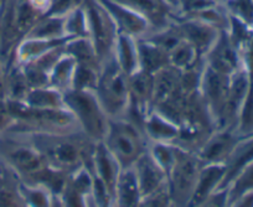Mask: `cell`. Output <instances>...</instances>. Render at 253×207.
Returning <instances> with one entry per match:
<instances>
[{
    "instance_id": "1",
    "label": "cell",
    "mask_w": 253,
    "mask_h": 207,
    "mask_svg": "<svg viewBox=\"0 0 253 207\" xmlns=\"http://www.w3.org/2000/svg\"><path fill=\"white\" fill-rule=\"evenodd\" d=\"M24 134L39 150L46 165L67 175L89 164L97 143L81 129Z\"/></svg>"
},
{
    "instance_id": "2",
    "label": "cell",
    "mask_w": 253,
    "mask_h": 207,
    "mask_svg": "<svg viewBox=\"0 0 253 207\" xmlns=\"http://www.w3.org/2000/svg\"><path fill=\"white\" fill-rule=\"evenodd\" d=\"M102 142L122 167L133 166L149 147L142 123L130 116L109 118L106 136Z\"/></svg>"
},
{
    "instance_id": "3",
    "label": "cell",
    "mask_w": 253,
    "mask_h": 207,
    "mask_svg": "<svg viewBox=\"0 0 253 207\" xmlns=\"http://www.w3.org/2000/svg\"><path fill=\"white\" fill-rule=\"evenodd\" d=\"M93 92L108 118L129 116L132 107L129 80L114 57L101 66Z\"/></svg>"
},
{
    "instance_id": "4",
    "label": "cell",
    "mask_w": 253,
    "mask_h": 207,
    "mask_svg": "<svg viewBox=\"0 0 253 207\" xmlns=\"http://www.w3.org/2000/svg\"><path fill=\"white\" fill-rule=\"evenodd\" d=\"M0 163L21 181H28L46 165L39 150L20 131H0Z\"/></svg>"
},
{
    "instance_id": "5",
    "label": "cell",
    "mask_w": 253,
    "mask_h": 207,
    "mask_svg": "<svg viewBox=\"0 0 253 207\" xmlns=\"http://www.w3.org/2000/svg\"><path fill=\"white\" fill-rule=\"evenodd\" d=\"M65 106L77 121L80 129L94 142L104 139L109 118L91 89H69L63 92Z\"/></svg>"
},
{
    "instance_id": "6",
    "label": "cell",
    "mask_w": 253,
    "mask_h": 207,
    "mask_svg": "<svg viewBox=\"0 0 253 207\" xmlns=\"http://www.w3.org/2000/svg\"><path fill=\"white\" fill-rule=\"evenodd\" d=\"M84 11L88 24V39L93 45L101 66L113 57L118 29L99 0H84Z\"/></svg>"
},
{
    "instance_id": "7",
    "label": "cell",
    "mask_w": 253,
    "mask_h": 207,
    "mask_svg": "<svg viewBox=\"0 0 253 207\" xmlns=\"http://www.w3.org/2000/svg\"><path fill=\"white\" fill-rule=\"evenodd\" d=\"M203 163L195 152L179 147L176 159L168 172V186L172 206H189Z\"/></svg>"
},
{
    "instance_id": "8",
    "label": "cell",
    "mask_w": 253,
    "mask_h": 207,
    "mask_svg": "<svg viewBox=\"0 0 253 207\" xmlns=\"http://www.w3.org/2000/svg\"><path fill=\"white\" fill-rule=\"evenodd\" d=\"M230 86V76L216 71L205 63L201 72L199 94L208 108L213 124H217L221 111L223 108Z\"/></svg>"
},
{
    "instance_id": "9",
    "label": "cell",
    "mask_w": 253,
    "mask_h": 207,
    "mask_svg": "<svg viewBox=\"0 0 253 207\" xmlns=\"http://www.w3.org/2000/svg\"><path fill=\"white\" fill-rule=\"evenodd\" d=\"M241 136L242 135H240L235 126L216 128L209 134L205 142L195 153L203 165L225 164L226 159L241 139Z\"/></svg>"
},
{
    "instance_id": "10",
    "label": "cell",
    "mask_w": 253,
    "mask_h": 207,
    "mask_svg": "<svg viewBox=\"0 0 253 207\" xmlns=\"http://www.w3.org/2000/svg\"><path fill=\"white\" fill-rule=\"evenodd\" d=\"M172 24L179 31L181 39L191 43L201 57L208 53L211 46L217 40L221 31L199 19L190 16H177L172 20Z\"/></svg>"
},
{
    "instance_id": "11",
    "label": "cell",
    "mask_w": 253,
    "mask_h": 207,
    "mask_svg": "<svg viewBox=\"0 0 253 207\" xmlns=\"http://www.w3.org/2000/svg\"><path fill=\"white\" fill-rule=\"evenodd\" d=\"M204 60L211 68L228 76L243 66L242 55L230 40L226 30L220 31L217 40L204 56Z\"/></svg>"
},
{
    "instance_id": "12",
    "label": "cell",
    "mask_w": 253,
    "mask_h": 207,
    "mask_svg": "<svg viewBox=\"0 0 253 207\" xmlns=\"http://www.w3.org/2000/svg\"><path fill=\"white\" fill-rule=\"evenodd\" d=\"M89 171L94 177L101 182L111 196L114 206V192H116V184L118 175L121 172L122 166L119 165L118 160L114 158L104 145L103 142H97L94 145L93 154H92L91 162L87 165Z\"/></svg>"
},
{
    "instance_id": "13",
    "label": "cell",
    "mask_w": 253,
    "mask_h": 207,
    "mask_svg": "<svg viewBox=\"0 0 253 207\" xmlns=\"http://www.w3.org/2000/svg\"><path fill=\"white\" fill-rule=\"evenodd\" d=\"M99 1L111 14L118 29V33L133 36L135 39H142L154 30L152 24L147 19L133 11L132 9L122 5L114 0H99Z\"/></svg>"
},
{
    "instance_id": "14",
    "label": "cell",
    "mask_w": 253,
    "mask_h": 207,
    "mask_svg": "<svg viewBox=\"0 0 253 207\" xmlns=\"http://www.w3.org/2000/svg\"><path fill=\"white\" fill-rule=\"evenodd\" d=\"M132 9L152 24L153 29H163L170 25L177 16V11L162 0H114Z\"/></svg>"
},
{
    "instance_id": "15",
    "label": "cell",
    "mask_w": 253,
    "mask_h": 207,
    "mask_svg": "<svg viewBox=\"0 0 253 207\" xmlns=\"http://www.w3.org/2000/svg\"><path fill=\"white\" fill-rule=\"evenodd\" d=\"M133 169L137 175L142 200L168 184L167 172L148 150L134 163Z\"/></svg>"
},
{
    "instance_id": "16",
    "label": "cell",
    "mask_w": 253,
    "mask_h": 207,
    "mask_svg": "<svg viewBox=\"0 0 253 207\" xmlns=\"http://www.w3.org/2000/svg\"><path fill=\"white\" fill-rule=\"evenodd\" d=\"M253 160V133L241 136L237 144L225 162L226 171L220 186L216 190L228 189L231 182L242 171L246 165Z\"/></svg>"
},
{
    "instance_id": "17",
    "label": "cell",
    "mask_w": 253,
    "mask_h": 207,
    "mask_svg": "<svg viewBox=\"0 0 253 207\" xmlns=\"http://www.w3.org/2000/svg\"><path fill=\"white\" fill-rule=\"evenodd\" d=\"M142 126L149 142L171 143L176 145L180 125L153 109L142 122Z\"/></svg>"
},
{
    "instance_id": "18",
    "label": "cell",
    "mask_w": 253,
    "mask_h": 207,
    "mask_svg": "<svg viewBox=\"0 0 253 207\" xmlns=\"http://www.w3.org/2000/svg\"><path fill=\"white\" fill-rule=\"evenodd\" d=\"M225 171V164L203 165L189 206H203L206 199L220 186Z\"/></svg>"
},
{
    "instance_id": "19",
    "label": "cell",
    "mask_w": 253,
    "mask_h": 207,
    "mask_svg": "<svg viewBox=\"0 0 253 207\" xmlns=\"http://www.w3.org/2000/svg\"><path fill=\"white\" fill-rule=\"evenodd\" d=\"M142 194L133 166L122 167L116 184L114 206L134 207L140 206Z\"/></svg>"
},
{
    "instance_id": "20",
    "label": "cell",
    "mask_w": 253,
    "mask_h": 207,
    "mask_svg": "<svg viewBox=\"0 0 253 207\" xmlns=\"http://www.w3.org/2000/svg\"><path fill=\"white\" fill-rule=\"evenodd\" d=\"M139 70L154 75L169 65V52L147 38L138 39Z\"/></svg>"
},
{
    "instance_id": "21",
    "label": "cell",
    "mask_w": 253,
    "mask_h": 207,
    "mask_svg": "<svg viewBox=\"0 0 253 207\" xmlns=\"http://www.w3.org/2000/svg\"><path fill=\"white\" fill-rule=\"evenodd\" d=\"M138 39L126 34H118L113 57L122 68V71L129 77L139 71V55H138Z\"/></svg>"
},
{
    "instance_id": "22",
    "label": "cell",
    "mask_w": 253,
    "mask_h": 207,
    "mask_svg": "<svg viewBox=\"0 0 253 207\" xmlns=\"http://www.w3.org/2000/svg\"><path fill=\"white\" fill-rule=\"evenodd\" d=\"M180 74L177 68L168 65L155 72L154 76V107L167 101L180 89Z\"/></svg>"
},
{
    "instance_id": "23",
    "label": "cell",
    "mask_w": 253,
    "mask_h": 207,
    "mask_svg": "<svg viewBox=\"0 0 253 207\" xmlns=\"http://www.w3.org/2000/svg\"><path fill=\"white\" fill-rule=\"evenodd\" d=\"M76 63V60L65 51L57 60V62L51 68L50 86L58 89L62 93L71 89Z\"/></svg>"
},
{
    "instance_id": "24",
    "label": "cell",
    "mask_w": 253,
    "mask_h": 207,
    "mask_svg": "<svg viewBox=\"0 0 253 207\" xmlns=\"http://www.w3.org/2000/svg\"><path fill=\"white\" fill-rule=\"evenodd\" d=\"M19 191H20L25 206H60V202L53 196L52 192L41 184H29V182H24L20 180Z\"/></svg>"
},
{
    "instance_id": "25",
    "label": "cell",
    "mask_w": 253,
    "mask_h": 207,
    "mask_svg": "<svg viewBox=\"0 0 253 207\" xmlns=\"http://www.w3.org/2000/svg\"><path fill=\"white\" fill-rule=\"evenodd\" d=\"M23 102L28 104V106L36 107V108H66L65 101H63L62 92H60L58 89L53 88L51 86L31 88Z\"/></svg>"
},
{
    "instance_id": "26",
    "label": "cell",
    "mask_w": 253,
    "mask_h": 207,
    "mask_svg": "<svg viewBox=\"0 0 253 207\" xmlns=\"http://www.w3.org/2000/svg\"><path fill=\"white\" fill-rule=\"evenodd\" d=\"M203 60L204 57L199 55L196 48L184 39H181L176 45H174L169 50V65L180 71L189 70L200 63Z\"/></svg>"
},
{
    "instance_id": "27",
    "label": "cell",
    "mask_w": 253,
    "mask_h": 207,
    "mask_svg": "<svg viewBox=\"0 0 253 207\" xmlns=\"http://www.w3.org/2000/svg\"><path fill=\"white\" fill-rule=\"evenodd\" d=\"M65 51L76 60L77 63H84L94 67H101L93 45L88 38H75L67 41Z\"/></svg>"
},
{
    "instance_id": "28",
    "label": "cell",
    "mask_w": 253,
    "mask_h": 207,
    "mask_svg": "<svg viewBox=\"0 0 253 207\" xmlns=\"http://www.w3.org/2000/svg\"><path fill=\"white\" fill-rule=\"evenodd\" d=\"M65 34V21L58 16L42 15L30 33L25 38L34 39H58L66 38ZM70 38V36H69Z\"/></svg>"
},
{
    "instance_id": "29",
    "label": "cell",
    "mask_w": 253,
    "mask_h": 207,
    "mask_svg": "<svg viewBox=\"0 0 253 207\" xmlns=\"http://www.w3.org/2000/svg\"><path fill=\"white\" fill-rule=\"evenodd\" d=\"M253 191V160L246 165L227 189V206H232L242 195Z\"/></svg>"
},
{
    "instance_id": "30",
    "label": "cell",
    "mask_w": 253,
    "mask_h": 207,
    "mask_svg": "<svg viewBox=\"0 0 253 207\" xmlns=\"http://www.w3.org/2000/svg\"><path fill=\"white\" fill-rule=\"evenodd\" d=\"M226 31H227L230 40L242 55V51L247 47V45L253 39V28L243 23L241 19L230 14V25Z\"/></svg>"
},
{
    "instance_id": "31",
    "label": "cell",
    "mask_w": 253,
    "mask_h": 207,
    "mask_svg": "<svg viewBox=\"0 0 253 207\" xmlns=\"http://www.w3.org/2000/svg\"><path fill=\"white\" fill-rule=\"evenodd\" d=\"M177 150H179V147L171 144V143L149 142V147H148V152L157 160L158 164L165 170L167 175L176 159Z\"/></svg>"
},
{
    "instance_id": "32",
    "label": "cell",
    "mask_w": 253,
    "mask_h": 207,
    "mask_svg": "<svg viewBox=\"0 0 253 207\" xmlns=\"http://www.w3.org/2000/svg\"><path fill=\"white\" fill-rule=\"evenodd\" d=\"M65 34L70 38H88V24L84 6L75 9L65 18Z\"/></svg>"
},
{
    "instance_id": "33",
    "label": "cell",
    "mask_w": 253,
    "mask_h": 207,
    "mask_svg": "<svg viewBox=\"0 0 253 207\" xmlns=\"http://www.w3.org/2000/svg\"><path fill=\"white\" fill-rule=\"evenodd\" d=\"M99 68L84 63H76L74 74V81H72V88L74 89H91L93 91L98 80Z\"/></svg>"
},
{
    "instance_id": "34",
    "label": "cell",
    "mask_w": 253,
    "mask_h": 207,
    "mask_svg": "<svg viewBox=\"0 0 253 207\" xmlns=\"http://www.w3.org/2000/svg\"><path fill=\"white\" fill-rule=\"evenodd\" d=\"M225 6L231 15L253 28V0H230Z\"/></svg>"
},
{
    "instance_id": "35",
    "label": "cell",
    "mask_w": 253,
    "mask_h": 207,
    "mask_svg": "<svg viewBox=\"0 0 253 207\" xmlns=\"http://www.w3.org/2000/svg\"><path fill=\"white\" fill-rule=\"evenodd\" d=\"M82 4H84V0H51L50 5L46 9L43 15L65 18L75 9L82 6Z\"/></svg>"
},
{
    "instance_id": "36",
    "label": "cell",
    "mask_w": 253,
    "mask_h": 207,
    "mask_svg": "<svg viewBox=\"0 0 253 207\" xmlns=\"http://www.w3.org/2000/svg\"><path fill=\"white\" fill-rule=\"evenodd\" d=\"M140 206H158V207H165V206H172L171 204V197H170L169 186L164 185L157 191L150 194L149 196L144 197L140 202Z\"/></svg>"
},
{
    "instance_id": "37",
    "label": "cell",
    "mask_w": 253,
    "mask_h": 207,
    "mask_svg": "<svg viewBox=\"0 0 253 207\" xmlns=\"http://www.w3.org/2000/svg\"><path fill=\"white\" fill-rule=\"evenodd\" d=\"M6 99V86H5V67L0 62V103Z\"/></svg>"
},
{
    "instance_id": "38",
    "label": "cell",
    "mask_w": 253,
    "mask_h": 207,
    "mask_svg": "<svg viewBox=\"0 0 253 207\" xmlns=\"http://www.w3.org/2000/svg\"><path fill=\"white\" fill-rule=\"evenodd\" d=\"M31 3H33L36 8L40 9L42 13H45L46 9H47L48 5H50L51 0H31Z\"/></svg>"
},
{
    "instance_id": "39",
    "label": "cell",
    "mask_w": 253,
    "mask_h": 207,
    "mask_svg": "<svg viewBox=\"0 0 253 207\" xmlns=\"http://www.w3.org/2000/svg\"><path fill=\"white\" fill-rule=\"evenodd\" d=\"M162 1H164V3H167V4H168V5L171 6L172 9H175V10L177 11V14H179L180 0H162Z\"/></svg>"
},
{
    "instance_id": "40",
    "label": "cell",
    "mask_w": 253,
    "mask_h": 207,
    "mask_svg": "<svg viewBox=\"0 0 253 207\" xmlns=\"http://www.w3.org/2000/svg\"><path fill=\"white\" fill-rule=\"evenodd\" d=\"M213 1H216L217 4H222V5H225L227 1H230V0H213Z\"/></svg>"
},
{
    "instance_id": "41",
    "label": "cell",
    "mask_w": 253,
    "mask_h": 207,
    "mask_svg": "<svg viewBox=\"0 0 253 207\" xmlns=\"http://www.w3.org/2000/svg\"><path fill=\"white\" fill-rule=\"evenodd\" d=\"M5 3H6V0H1V4H0V9L3 8V5H4V4H5Z\"/></svg>"
},
{
    "instance_id": "42",
    "label": "cell",
    "mask_w": 253,
    "mask_h": 207,
    "mask_svg": "<svg viewBox=\"0 0 253 207\" xmlns=\"http://www.w3.org/2000/svg\"><path fill=\"white\" fill-rule=\"evenodd\" d=\"M0 4H1V0H0Z\"/></svg>"
}]
</instances>
